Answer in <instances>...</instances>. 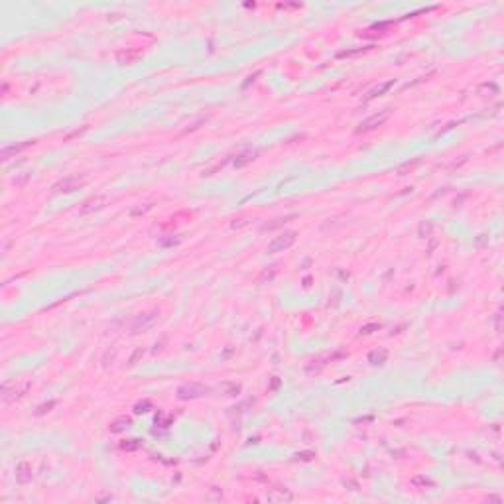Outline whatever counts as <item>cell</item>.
I'll list each match as a JSON object with an SVG mask.
<instances>
[{
  "instance_id": "2",
  "label": "cell",
  "mask_w": 504,
  "mask_h": 504,
  "mask_svg": "<svg viewBox=\"0 0 504 504\" xmlns=\"http://www.w3.org/2000/svg\"><path fill=\"white\" fill-rule=\"evenodd\" d=\"M207 392V388L201 384H185L181 386L178 390V396L181 400H189V398H199V396H203Z\"/></svg>"
},
{
  "instance_id": "5",
  "label": "cell",
  "mask_w": 504,
  "mask_h": 504,
  "mask_svg": "<svg viewBox=\"0 0 504 504\" xmlns=\"http://www.w3.org/2000/svg\"><path fill=\"white\" fill-rule=\"evenodd\" d=\"M376 358H378V360H380V365H382V360L386 358V351H380V355H378V353H372V355H371V362H372V365H374V360H376Z\"/></svg>"
},
{
  "instance_id": "3",
  "label": "cell",
  "mask_w": 504,
  "mask_h": 504,
  "mask_svg": "<svg viewBox=\"0 0 504 504\" xmlns=\"http://www.w3.org/2000/svg\"><path fill=\"white\" fill-rule=\"evenodd\" d=\"M386 119H388V110L380 113V115H374V117L367 119L365 122H360V126H358V132H369V130H372V128L380 126V124H382Z\"/></svg>"
},
{
  "instance_id": "4",
  "label": "cell",
  "mask_w": 504,
  "mask_h": 504,
  "mask_svg": "<svg viewBox=\"0 0 504 504\" xmlns=\"http://www.w3.org/2000/svg\"><path fill=\"white\" fill-rule=\"evenodd\" d=\"M392 85H394V81H388V83H384V85H380V87H376V89H372L371 93H369V97H371V99H372V97H378L380 93H384L386 89H390Z\"/></svg>"
},
{
  "instance_id": "1",
  "label": "cell",
  "mask_w": 504,
  "mask_h": 504,
  "mask_svg": "<svg viewBox=\"0 0 504 504\" xmlns=\"http://www.w3.org/2000/svg\"><path fill=\"white\" fill-rule=\"evenodd\" d=\"M294 242H296V233H286L282 237H276L270 244H268V252H270V254L284 252L286 248H290Z\"/></svg>"
}]
</instances>
